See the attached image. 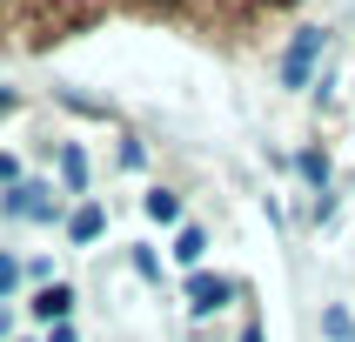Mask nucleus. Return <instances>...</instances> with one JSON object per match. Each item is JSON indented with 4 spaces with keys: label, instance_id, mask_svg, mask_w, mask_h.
<instances>
[{
    "label": "nucleus",
    "instance_id": "obj_1",
    "mask_svg": "<svg viewBox=\"0 0 355 342\" xmlns=\"http://www.w3.org/2000/svg\"><path fill=\"white\" fill-rule=\"evenodd\" d=\"M322 27H302L295 40H288V47H282V87H309V80H315V60H322Z\"/></svg>",
    "mask_w": 355,
    "mask_h": 342
},
{
    "label": "nucleus",
    "instance_id": "obj_2",
    "mask_svg": "<svg viewBox=\"0 0 355 342\" xmlns=\"http://www.w3.org/2000/svg\"><path fill=\"white\" fill-rule=\"evenodd\" d=\"M228 302H235V282L228 275H188V309H195V316H215Z\"/></svg>",
    "mask_w": 355,
    "mask_h": 342
},
{
    "label": "nucleus",
    "instance_id": "obj_3",
    "mask_svg": "<svg viewBox=\"0 0 355 342\" xmlns=\"http://www.w3.org/2000/svg\"><path fill=\"white\" fill-rule=\"evenodd\" d=\"M7 215H27V221H54V215H60V201H54V188L27 181V188H14V195H7Z\"/></svg>",
    "mask_w": 355,
    "mask_h": 342
},
{
    "label": "nucleus",
    "instance_id": "obj_4",
    "mask_svg": "<svg viewBox=\"0 0 355 342\" xmlns=\"http://www.w3.org/2000/svg\"><path fill=\"white\" fill-rule=\"evenodd\" d=\"M67 309H74V289H67V282H47V289L34 296V316H47V322H60Z\"/></svg>",
    "mask_w": 355,
    "mask_h": 342
},
{
    "label": "nucleus",
    "instance_id": "obj_5",
    "mask_svg": "<svg viewBox=\"0 0 355 342\" xmlns=\"http://www.w3.org/2000/svg\"><path fill=\"white\" fill-rule=\"evenodd\" d=\"M201 255H208V228H195V221H181V235H175V262H181V268H195Z\"/></svg>",
    "mask_w": 355,
    "mask_h": 342
},
{
    "label": "nucleus",
    "instance_id": "obj_6",
    "mask_svg": "<svg viewBox=\"0 0 355 342\" xmlns=\"http://www.w3.org/2000/svg\"><path fill=\"white\" fill-rule=\"evenodd\" d=\"M60 181H67V188H87V148H80V141H67V148H60Z\"/></svg>",
    "mask_w": 355,
    "mask_h": 342
},
{
    "label": "nucleus",
    "instance_id": "obj_7",
    "mask_svg": "<svg viewBox=\"0 0 355 342\" xmlns=\"http://www.w3.org/2000/svg\"><path fill=\"white\" fill-rule=\"evenodd\" d=\"M295 175L315 181L322 195H329V155H322V148H302V155H295Z\"/></svg>",
    "mask_w": 355,
    "mask_h": 342
},
{
    "label": "nucleus",
    "instance_id": "obj_8",
    "mask_svg": "<svg viewBox=\"0 0 355 342\" xmlns=\"http://www.w3.org/2000/svg\"><path fill=\"white\" fill-rule=\"evenodd\" d=\"M101 228H107V215H101L94 201H87V208H74V215H67V235H74V241H94Z\"/></svg>",
    "mask_w": 355,
    "mask_h": 342
},
{
    "label": "nucleus",
    "instance_id": "obj_9",
    "mask_svg": "<svg viewBox=\"0 0 355 342\" xmlns=\"http://www.w3.org/2000/svg\"><path fill=\"white\" fill-rule=\"evenodd\" d=\"M322 336H329V342H355V322H349V309H322Z\"/></svg>",
    "mask_w": 355,
    "mask_h": 342
},
{
    "label": "nucleus",
    "instance_id": "obj_10",
    "mask_svg": "<svg viewBox=\"0 0 355 342\" xmlns=\"http://www.w3.org/2000/svg\"><path fill=\"white\" fill-rule=\"evenodd\" d=\"M148 215L155 221H181V195L175 188H155V195H148Z\"/></svg>",
    "mask_w": 355,
    "mask_h": 342
},
{
    "label": "nucleus",
    "instance_id": "obj_11",
    "mask_svg": "<svg viewBox=\"0 0 355 342\" xmlns=\"http://www.w3.org/2000/svg\"><path fill=\"white\" fill-rule=\"evenodd\" d=\"M14 289H20V262L0 255V296H14Z\"/></svg>",
    "mask_w": 355,
    "mask_h": 342
},
{
    "label": "nucleus",
    "instance_id": "obj_12",
    "mask_svg": "<svg viewBox=\"0 0 355 342\" xmlns=\"http://www.w3.org/2000/svg\"><path fill=\"white\" fill-rule=\"evenodd\" d=\"M20 175V168H14V155H0V181H14Z\"/></svg>",
    "mask_w": 355,
    "mask_h": 342
},
{
    "label": "nucleus",
    "instance_id": "obj_13",
    "mask_svg": "<svg viewBox=\"0 0 355 342\" xmlns=\"http://www.w3.org/2000/svg\"><path fill=\"white\" fill-rule=\"evenodd\" d=\"M47 342H74V329H67V322H54V336H47Z\"/></svg>",
    "mask_w": 355,
    "mask_h": 342
},
{
    "label": "nucleus",
    "instance_id": "obj_14",
    "mask_svg": "<svg viewBox=\"0 0 355 342\" xmlns=\"http://www.w3.org/2000/svg\"><path fill=\"white\" fill-rule=\"evenodd\" d=\"M241 342H268V336H261V322H248V329H241Z\"/></svg>",
    "mask_w": 355,
    "mask_h": 342
},
{
    "label": "nucleus",
    "instance_id": "obj_15",
    "mask_svg": "<svg viewBox=\"0 0 355 342\" xmlns=\"http://www.w3.org/2000/svg\"><path fill=\"white\" fill-rule=\"evenodd\" d=\"M7 108H14V94H7V87H0V114H7Z\"/></svg>",
    "mask_w": 355,
    "mask_h": 342
},
{
    "label": "nucleus",
    "instance_id": "obj_16",
    "mask_svg": "<svg viewBox=\"0 0 355 342\" xmlns=\"http://www.w3.org/2000/svg\"><path fill=\"white\" fill-rule=\"evenodd\" d=\"M0 336H7V309H0Z\"/></svg>",
    "mask_w": 355,
    "mask_h": 342
}]
</instances>
